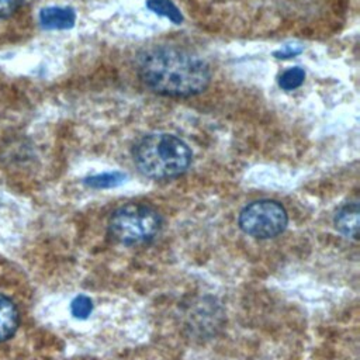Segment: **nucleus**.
<instances>
[{
    "mask_svg": "<svg viewBox=\"0 0 360 360\" xmlns=\"http://www.w3.org/2000/svg\"><path fill=\"white\" fill-rule=\"evenodd\" d=\"M138 75L153 91L169 97H190L204 91L211 80L207 62L177 46L148 49L138 60Z\"/></svg>",
    "mask_w": 360,
    "mask_h": 360,
    "instance_id": "nucleus-1",
    "label": "nucleus"
},
{
    "mask_svg": "<svg viewBox=\"0 0 360 360\" xmlns=\"http://www.w3.org/2000/svg\"><path fill=\"white\" fill-rule=\"evenodd\" d=\"M138 169L152 179H172L183 174L191 163V150L184 141L166 132L142 136L134 146Z\"/></svg>",
    "mask_w": 360,
    "mask_h": 360,
    "instance_id": "nucleus-2",
    "label": "nucleus"
},
{
    "mask_svg": "<svg viewBox=\"0 0 360 360\" xmlns=\"http://www.w3.org/2000/svg\"><path fill=\"white\" fill-rule=\"evenodd\" d=\"M162 226L159 212L146 204L129 202L118 207L108 219L110 236L122 245H142L152 240Z\"/></svg>",
    "mask_w": 360,
    "mask_h": 360,
    "instance_id": "nucleus-3",
    "label": "nucleus"
},
{
    "mask_svg": "<svg viewBox=\"0 0 360 360\" xmlns=\"http://www.w3.org/2000/svg\"><path fill=\"white\" fill-rule=\"evenodd\" d=\"M288 222L285 208L274 200H259L239 214L240 229L253 238L269 239L280 235Z\"/></svg>",
    "mask_w": 360,
    "mask_h": 360,
    "instance_id": "nucleus-4",
    "label": "nucleus"
},
{
    "mask_svg": "<svg viewBox=\"0 0 360 360\" xmlns=\"http://www.w3.org/2000/svg\"><path fill=\"white\" fill-rule=\"evenodd\" d=\"M75 21L76 14L69 7H46L39 13V22L46 30H68Z\"/></svg>",
    "mask_w": 360,
    "mask_h": 360,
    "instance_id": "nucleus-5",
    "label": "nucleus"
},
{
    "mask_svg": "<svg viewBox=\"0 0 360 360\" xmlns=\"http://www.w3.org/2000/svg\"><path fill=\"white\" fill-rule=\"evenodd\" d=\"M335 228L347 238H357L359 232V204L356 201L342 205L335 215Z\"/></svg>",
    "mask_w": 360,
    "mask_h": 360,
    "instance_id": "nucleus-6",
    "label": "nucleus"
},
{
    "mask_svg": "<svg viewBox=\"0 0 360 360\" xmlns=\"http://www.w3.org/2000/svg\"><path fill=\"white\" fill-rule=\"evenodd\" d=\"M20 322V315L15 304L6 295L0 294V343L10 339Z\"/></svg>",
    "mask_w": 360,
    "mask_h": 360,
    "instance_id": "nucleus-7",
    "label": "nucleus"
},
{
    "mask_svg": "<svg viewBox=\"0 0 360 360\" xmlns=\"http://www.w3.org/2000/svg\"><path fill=\"white\" fill-rule=\"evenodd\" d=\"M146 7L162 17L169 18L174 24H181L183 15L172 0H148Z\"/></svg>",
    "mask_w": 360,
    "mask_h": 360,
    "instance_id": "nucleus-8",
    "label": "nucleus"
},
{
    "mask_svg": "<svg viewBox=\"0 0 360 360\" xmlns=\"http://www.w3.org/2000/svg\"><path fill=\"white\" fill-rule=\"evenodd\" d=\"M125 174L121 172H107L101 174H96L91 177H87L84 183L91 188H111L122 184L125 181Z\"/></svg>",
    "mask_w": 360,
    "mask_h": 360,
    "instance_id": "nucleus-9",
    "label": "nucleus"
},
{
    "mask_svg": "<svg viewBox=\"0 0 360 360\" xmlns=\"http://www.w3.org/2000/svg\"><path fill=\"white\" fill-rule=\"evenodd\" d=\"M305 79V72L301 68H291L287 69L278 80V84L281 89L284 90H294L297 87H300L304 83Z\"/></svg>",
    "mask_w": 360,
    "mask_h": 360,
    "instance_id": "nucleus-10",
    "label": "nucleus"
},
{
    "mask_svg": "<svg viewBox=\"0 0 360 360\" xmlns=\"http://www.w3.org/2000/svg\"><path fill=\"white\" fill-rule=\"evenodd\" d=\"M70 311L75 318L86 319L93 311V302L87 295H77L70 304Z\"/></svg>",
    "mask_w": 360,
    "mask_h": 360,
    "instance_id": "nucleus-11",
    "label": "nucleus"
},
{
    "mask_svg": "<svg viewBox=\"0 0 360 360\" xmlns=\"http://www.w3.org/2000/svg\"><path fill=\"white\" fill-rule=\"evenodd\" d=\"M22 3L24 0H0V18L14 14Z\"/></svg>",
    "mask_w": 360,
    "mask_h": 360,
    "instance_id": "nucleus-12",
    "label": "nucleus"
},
{
    "mask_svg": "<svg viewBox=\"0 0 360 360\" xmlns=\"http://www.w3.org/2000/svg\"><path fill=\"white\" fill-rule=\"evenodd\" d=\"M301 51H302L301 46H297V45H285V46H284L283 49H280L278 52H274V55H276V58H283V59H285V58H291V56L298 55Z\"/></svg>",
    "mask_w": 360,
    "mask_h": 360,
    "instance_id": "nucleus-13",
    "label": "nucleus"
}]
</instances>
